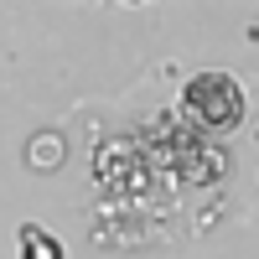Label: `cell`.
I'll list each match as a JSON object with an SVG mask.
<instances>
[{
  "instance_id": "cell-4",
  "label": "cell",
  "mask_w": 259,
  "mask_h": 259,
  "mask_svg": "<svg viewBox=\"0 0 259 259\" xmlns=\"http://www.w3.org/2000/svg\"><path fill=\"white\" fill-rule=\"evenodd\" d=\"M26 166L36 171V177H52V171L68 166V135L62 130H31V140H26Z\"/></svg>"
},
{
  "instance_id": "cell-5",
  "label": "cell",
  "mask_w": 259,
  "mask_h": 259,
  "mask_svg": "<svg viewBox=\"0 0 259 259\" xmlns=\"http://www.w3.org/2000/svg\"><path fill=\"white\" fill-rule=\"evenodd\" d=\"M16 249H21L16 259H68L62 244H57L41 223H21V228H16Z\"/></svg>"
},
{
  "instance_id": "cell-3",
  "label": "cell",
  "mask_w": 259,
  "mask_h": 259,
  "mask_svg": "<svg viewBox=\"0 0 259 259\" xmlns=\"http://www.w3.org/2000/svg\"><path fill=\"white\" fill-rule=\"evenodd\" d=\"M171 177H177L182 187H212V182L228 177V150L218 140H197L192 135L177 150V161H171Z\"/></svg>"
},
{
  "instance_id": "cell-2",
  "label": "cell",
  "mask_w": 259,
  "mask_h": 259,
  "mask_svg": "<svg viewBox=\"0 0 259 259\" xmlns=\"http://www.w3.org/2000/svg\"><path fill=\"white\" fill-rule=\"evenodd\" d=\"M94 177L104 192H114V197H130V192H145L150 187V161H145V145L135 135H119V140H104L99 156H94Z\"/></svg>"
},
{
  "instance_id": "cell-1",
  "label": "cell",
  "mask_w": 259,
  "mask_h": 259,
  "mask_svg": "<svg viewBox=\"0 0 259 259\" xmlns=\"http://www.w3.org/2000/svg\"><path fill=\"white\" fill-rule=\"evenodd\" d=\"M244 109H249V99H244V83L223 73V68H207V73H192L182 83V99H177V114L197 140H223L233 135V130L244 124Z\"/></svg>"
}]
</instances>
